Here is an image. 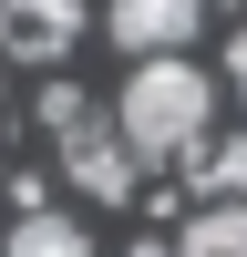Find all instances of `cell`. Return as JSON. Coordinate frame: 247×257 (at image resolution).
I'll return each mask as SVG.
<instances>
[{
    "label": "cell",
    "mask_w": 247,
    "mask_h": 257,
    "mask_svg": "<svg viewBox=\"0 0 247 257\" xmlns=\"http://www.w3.org/2000/svg\"><path fill=\"white\" fill-rule=\"evenodd\" d=\"M206 113H216V82H206L185 52H165V62H134L113 123H124V144H134L144 165H185L206 144Z\"/></svg>",
    "instance_id": "1"
},
{
    "label": "cell",
    "mask_w": 247,
    "mask_h": 257,
    "mask_svg": "<svg viewBox=\"0 0 247 257\" xmlns=\"http://www.w3.org/2000/svg\"><path fill=\"white\" fill-rule=\"evenodd\" d=\"M82 41V0H0V52L11 62H62Z\"/></svg>",
    "instance_id": "2"
},
{
    "label": "cell",
    "mask_w": 247,
    "mask_h": 257,
    "mask_svg": "<svg viewBox=\"0 0 247 257\" xmlns=\"http://www.w3.org/2000/svg\"><path fill=\"white\" fill-rule=\"evenodd\" d=\"M206 31V0H113V41L134 62H165V52H185V41Z\"/></svg>",
    "instance_id": "3"
},
{
    "label": "cell",
    "mask_w": 247,
    "mask_h": 257,
    "mask_svg": "<svg viewBox=\"0 0 247 257\" xmlns=\"http://www.w3.org/2000/svg\"><path fill=\"white\" fill-rule=\"evenodd\" d=\"M62 165H72V185H82V196H93V206H124V196H134V144H124V123H113V134H103V123H82V134H62Z\"/></svg>",
    "instance_id": "4"
},
{
    "label": "cell",
    "mask_w": 247,
    "mask_h": 257,
    "mask_svg": "<svg viewBox=\"0 0 247 257\" xmlns=\"http://www.w3.org/2000/svg\"><path fill=\"white\" fill-rule=\"evenodd\" d=\"M185 185H196L206 206H247V134H206L196 155H185Z\"/></svg>",
    "instance_id": "5"
},
{
    "label": "cell",
    "mask_w": 247,
    "mask_h": 257,
    "mask_svg": "<svg viewBox=\"0 0 247 257\" xmlns=\"http://www.w3.org/2000/svg\"><path fill=\"white\" fill-rule=\"evenodd\" d=\"M11 257H93V226L52 216V206H31V216L11 226Z\"/></svg>",
    "instance_id": "6"
},
{
    "label": "cell",
    "mask_w": 247,
    "mask_h": 257,
    "mask_svg": "<svg viewBox=\"0 0 247 257\" xmlns=\"http://www.w3.org/2000/svg\"><path fill=\"white\" fill-rule=\"evenodd\" d=\"M175 257H247V206H196Z\"/></svg>",
    "instance_id": "7"
},
{
    "label": "cell",
    "mask_w": 247,
    "mask_h": 257,
    "mask_svg": "<svg viewBox=\"0 0 247 257\" xmlns=\"http://www.w3.org/2000/svg\"><path fill=\"white\" fill-rule=\"evenodd\" d=\"M41 123H52V134H82L93 113H82V93H72V82H52V93H41Z\"/></svg>",
    "instance_id": "8"
},
{
    "label": "cell",
    "mask_w": 247,
    "mask_h": 257,
    "mask_svg": "<svg viewBox=\"0 0 247 257\" xmlns=\"http://www.w3.org/2000/svg\"><path fill=\"white\" fill-rule=\"evenodd\" d=\"M226 82H237V103H247V31L226 41Z\"/></svg>",
    "instance_id": "9"
},
{
    "label": "cell",
    "mask_w": 247,
    "mask_h": 257,
    "mask_svg": "<svg viewBox=\"0 0 247 257\" xmlns=\"http://www.w3.org/2000/svg\"><path fill=\"white\" fill-rule=\"evenodd\" d=\"M134 257H165V237H144V247H134Z\"/></svg>",
    "instance_id": "10"
}]
</instances>
